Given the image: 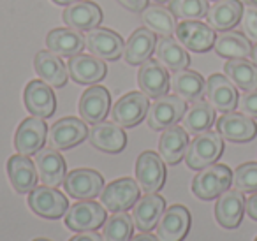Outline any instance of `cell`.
Masks as SVG:
<instances>
[{
  "label": "cell",
  "instance_id": "ab89813d",
  "mask_svg": "<svg viewBox=\"0 0 257 241\" xmlns=\"http://www.w3.org/2000/svg\"><path fill=\"white\" fill-rule=\"evenodd\" d=\"M232 185L239 192H257V162H245L232 173Z\"/></svg>",
  "mask_w": 257,
  "mask_h": 241
},
{
  "label": "cell",
  "instance_id": "f6af8a7d",
  "mask_svg": "<svg viewBox=\"0 0 257 241\" xmlns=\"http://www.w3.org/2000/svg\"><path fill=\"white\" fill-rule=\"evenodd\" d=\"M245 209H246V215L250 216L252 220H257V192L252 194L245 202Z\"/></svg>",
  "mask_w": 257,
  "mask_h": 241
},
{
  "label": "cell",
  "instance_id": "3957f363",
  "mask_svg": "<svg viewBox=\"0 0 257 241\" xmlns=\"http://www.w3.org/2000/svg\"><path fill=\"white\" fill-rule=\"evenodd\" d=\"M187 111L185 100L178 95H162L150 106L147 113V124L152 131H166L176 125Z\"/></svg>",
  "mask_w": 257,
  "mask_h": 241
},
{
  "label": "cell",
  "instance_id": "ba28073f",
  "mask_svg": "<svg viewBox=\"0 0 257 241\" xmlns=\"http://www.w3.org/2000/svg\"><path fill=\"white\" fill-rule=\"evenodd\" d=\"M104 222H106V209L90 199L76 202L65 213V225L74 232L97 230Z\"/></svg>",
  "mask_w": 257,
  "mask_h": 241
},
{
  "label": "cell",
  "instance_id": "ee69618b",
  "mask_svg": "<svg viewBox=\"0 0 257 241\" xmlns=\"http://www.w3.org/2000/svg\"><path fill=\"white\" fill-rule=\"evenodd\" d=\"M69 241H104V237L99 232H93V230H85V232L76 234L74 237H71Z\"/></svg>",
  "mask_w": 257,
  "mask_h": 241
},
{
  "label": "cell",
  "instance_id": "d6a6232c",
  "mask_svg": "<svg viewBox=\"0 0 257 241\" xmlns=\"http://www.w3.org/2000/svg\"><path fill=\"white\" fill-rule=\"evenodd\" d=\"M155 55H157L159 64L173 72L183 71L190 65V57L185 51V48L171 37H162L159 41L157 48H155Z\"/></svg>",
  "mask_w": 257,
  "mask_h": 241
},
{
  "label": "cell",
  "instance_id": "e0dca14e",
  "mask_svg": "<svg viewBox=\"0 0 257 241\" xmlns=\"http://www.w3.org/2000/svg\"><path fill=\"white\" fill-rule=\"evenodd\" d=\"M25 106L34 116L50 118L57 111V99L51 90V86L43 79H34L27 85L25 93H23Z\"/></svg>",
  "mask_w": 257,
  "mask_h": 241
},
{
  "label": "cell",
  "instance_id": "277c9868",
  "mask_svg": "<svg viewBox=\"0 0 257 241\" xmlns=\"http://www.w3.org/2000/svg\"><path fill=\"white\" fill-rule=\"evenodd\" d=\"M140 199V183L133 178H118L100 192V202L111 213L127 211Z\"/></svg>",
  "mask_w": 257,
  "mask_h": 241
},
{
  "label": "cell",
  "instance_id": "4316f807",
  "mask_svg": "<svg viewBox=\"0 0 257 241\" xmlns=\"http://www.w3.org/2000/svg\"><path fill=\"white\" fill-rule=\"evenodd\" d=\"M88 139L93 148L104 153H120L127 146V136L120 125L100 122L88 131Z\"/></svg>",
  "mask_w": 257,
  "mask_h": 241
},
{
  "label": "cell",
  "instance_id": "bcb514c9",
  "mask_svg": "<svg viewBox=\"0 0 257 241\" xmlns=\"http://www.w3.org/2000/svg\"><path fill=\"white\" fill-rule=\"evenodd\" d=\"M131 241H159V237L150 232H141V234H138V236H134Z\"/></svg>",
  "mask_w": 257,
  "mask_h": 241
},
{
  "label": "cell",
  "instance_id": "7c38bea8",
  "mask_svg": "<svg viewBox=\"0 0 257 241\" xmlns=\"http://www.w3.org/2000/svg\"><path fill=\"white\" fill-rule=\"evenodd\" d=\"M85 44L93 57L100 60H118L123 55V41L116 32L107 29H92L85 36Z\"/></svg>",
  "mask_w": 257,
  "mask_h": 241
},
{
  "label": "cell",
  "instance_id": "52a82bcc",
  "mask_svg": "<svg viewBox=\"0 0 257 241\" xmlns=\"http://www.w3.org/2000/svg\"><path fill=\"white\" fill-rule=\"evenodd\" d=\"M150 109V100L147 93L141 92H128L123 95L111 109V118L116 125L125 129L136 127L143 118L147 116Z\"/></svg>",
  "mask_w": 257,
  "mask_h": 241
},
{
  "label": "cell",
  "instance_id": "e575fe53",
  "mask_svg": "<svg viewBox=\"0 0 257 241\" xmlns=\"http://www.w3.org/2000/svg\"><path fill=\"white\" fill-rule=\"evenodd\" d=\"M183 129L189 134H203V132L210 131L211 125L215 124V109L210 102L204 100H196L189 109L185 111L182 118Z\"/></svg>",
  "mask_w": 257,
  "mask_h": 241
},
{
  "label": "cell",
  "instance_id": "836d02e7",
  "mask_svg": "<svg viewBox=\"0 0 257 241\" xmlns=\"http://www.w3.org/2000/svg\"><path fill=\"white\" fill-rule=\"evenodd\" d=\"M224 72L234 86L243 92L257 90V65L246 58H232L224 65Z\"/></svg>",
  "mask_w": 257,
  "mask_h": 241
},
{
  "label": "cell",
  "instance_id": "f1b7e54d",
  "mask_svg": "<svg viewBox=\"0 0 257 241\" xmlns=\"http://www.w3.org/2000/svg\"><path fill=\"white\" fill-rule=\"evenodd\" d=\"M243 4L241 0H217L208 9V25L218 32H227L232 27H236L241 20Z\"/></svg>",
  "mask_w": 257,
  "mask_h": 241
},
{
  "label": "cell",
  "instance_id": "9a60e30c",
  "mask_svg": "<svg viewBox=\"0 0 257 241\" xmlns=\"http://www.w3.org/2000/svg\"><path fill=\"white\" fill-rule=\"evenodd\" d=\"M217 131L232 143H248L257 136V124L243 113H224L217 120Z\"/></svg>",
  "mask_w": 257,
  "mask_h": 241
},
{
  "label": "cell",
  "instance_id": "c3c4849f",
  "mask_svg": "<svg viewBox=\"0 0 257 241\" xmlns=\"http://www.w3.org/2000/svg\"><path fill=\"white\" fill-rule=\"evenodd\" d=\"M250 57H252V62L257 65V43L252 46V53H250Z\"/></svg>",
  "mask_w": 257,
  "mask_h": 241
},
{
  "label": "cell",
  "instance_id": "ffe728a7",
  "mask_svg": "<svg viewBox=\"0 0 257 241\" xmlns=\"http://www.w3.org/2000/svg\"><path fill=\"white\" fill-rule=\"evenodd\" d=\"M138 83L143 93H147L152 99H159L162 95H168V90L171 86V79L164 65L155 60H147L141 64L138 72Z\"/></svg>",
  "mask_w": 257,
  "mask_h": 241
},
{
  "label": "cell",
  "instance_id": "4fadbf2b",
  "mask_svg": "<svg viewBox=\"0 0 257 241\" xmlns=\"http://www.w3.org/2000/svg\"><path fill=\"white\" fill-rule=\"evenodd\" d=\"M46 134H48V127L43 118L32 116L23 120L15 136L16 152L27 157L36 155L39 150H43L44 143H46Z\"/></svg>",
  "mask_w": 257,
  "mask_h": 241
},
{
  "label": "cell",
  "instance_id": "816d5d0a",
  "mask_svg": "<svg viewBox=\"0 0 257 241\" xmlns=\"http://www.w3.org/2000/svg\"><path fill=\"white\" fill-rule=\"evenodd\" d=\"M157 2H168V0H157Z\"/></svg>",
  "mask_w": 257,
  "mask_h": 241
},
{
  "label": "cell",
  "instance_id": "ac0fdd59",
  "mask_svg": "<svg viewBox=\"0 0 257 241\" xmlns=\"http://www.w3.org/2000/svg\"><path fill=\"white\" fill-rule=\"evenodd\" d=\"M64 23L69 29H74L78 32H88L92 29H97L102 22V9L90 0L74 2L67 6V9L62 15Z\"/></svg>",
  "mask_w": 257,
  "mask_h": 241
},
{
  "label": "cell",
  "instance_id": "7bdbcfd3",
  "mask_svg": "<svg viewBox=\"0 0 257 241\" xmlns=\"http://www.w3.org/2000/svg\"><path fill=\"white\" fill-rule=\"evenodd\" d=\"M116 2L133 13H141L148 8V0H116Z\"/></svg>",
  "mask_w": 257,
  "mask_h": 241
},
{
  "label": "cell",
  "instance_id": "f35d334b",
  "mask_svg": "<svg viewBox=\"0 0 257 241\" xmlns=\"http://www.w3.org/2000/svg\"><path fill=\"white\" fill-rule=\"evenodd\" d=\"M208 9V0H169V11L180 20H201Z\"/></svg>",
  "mask_w": 257,
  "mask_h": 241
},
{
  "label": "cell",
  "instance_id": "d4e9b609",
  "mask_svg": "<svg viewBox=\"0 0 257 241\" xmlns=\"http://www.w3.org/2000/svg\"><path fill=\"white\" fill-rule=\"evenodd\" d=\"M164 209H166V201L159 194H147L145 197H140L136 204H134V211H133L134 225L141 232H150L154 227H157Z\"/></svg>",
  "mask_w": 257,
  "mask_h": 241
},
{
  "label": "cell",
  "instance_id": "681fc988",
  "mask_svg": "<svg viewBox=\"0 0 257 241\" xmlns=\"http://www.w3.org/2000/svg\"><path fill=\"white\" fill-rule=\"evenodd\" d=\"M245 4H248V6H253V8H257V0H243Z\"/></svg>",
  "mask_w": 257,
  "mask_h": 241
},
{
  "label": "cell",
  "instance_id": "f907efd6",
  "mask_svg": "<svg viewBox=\"0 0 257 241\" xmlns=\"http://www.w3.org/2000/svg\"><path fill=\"white\" fill-rule=\"evenodd\" d=\"M34 241H50V239H44V237H37V239H34Z\"/></svg>",
  "mask_w": 257,
  "mask_h": 241
},
{
  "label": "cell",
  "instance_id": "b9f144b4",
  "mask_svg": "<svg viewBox=\"0 0 257 241\" xmlns=\"http://www.w3.org/2000/svg\"><path fill=\"white\" fill-rule=\"evenodd\" d=\"M238 109L250 118H257V90L245 92L238 99Z\"/></svg>",
  "mask_w": 257,
  "mask_h": 241
},
{
  "label": "cell",
  "instance_id": "2e32d148",
  "mask_svg": "<svg viewBox=\"0 0 257 241\" xmlns=\"http://www.w3.org/2000/svg\"><path fill=\"white\" fill-rule=\"evenodd\" d=\"M37 169V176L46 187H55L64 185V180L67 176L65 169V160L55 148H43L36 153L34 159Z\"/></svg>",
  "mask_w": 257,
  "mask_h": 241
},
{
  "label": "cell",
  "instance_id": "6da1fadb",
  "mask_svg": "<svg viewBox=\"0 0 257 241\" xmlns=\"http://www.w3.org/2000/svg\"><path fill=\"white\" fill-rule=\"evenodd\" d=\"M224 152V141L218 132L206 131L197 134L189 145L185 153V162L190 169H204L215 164Z\"/></svg>",
  "mask_w": 257,
  "mask_h": 241
},
{
  "label": "cell",
  "instance_id": "d590c367",
  "mask_svg": "<svg viewBox=\"0 0 257 241\" xmlns=\"http://www.w3.org/2000/svg\"><path fill=\"white\" fill-rule=\"evenodd\" d=\"M141 20L154 34L161 37H171L173 32H176V18L169 9L162 6H150L145 11H141Z\"/></svg>",
  "mask_w": 257,
  "mask_h": 241
},
{
  "label": "cell",
  "instance_id": "83f0119b",
  "mask_svg": "<svg viewBox=\"0 0 257 241\" xmlns=\"http://www.w3.org/2000/svg\"><path fill=\"white\" fill-rule=\"evenodd\" d=\"M34 67L36 72L39 74V78L43 81H46L50 86L55 88H62L65 86L69 79L67 74V65L60 60V57L55 53H51L50 50H41L34 58Z\"/></svg>",
  "mask_w": 257,
  "mask_h": 241
},
{
  "label": "cell",
  "instance_id": "5bb4252c",
  "mask_svg": "<svg viewBox=\"0 0 257 241\" xmlns=\"http://www.w3.org/2000/svg\"><path fill=\"white\" fill-rule=\"evenodd\" d=\"M64 188L74 199H93L102 192L104 178L93 169H74L65 176Z\"/></svg>",
  "mask_w": 257,
  "mask_h": 241
},
{
  "label": "cell",
  "instance_id": "44dd1931",
  "mask_svg": "<svg viewBox=\"0 0 257 241\" xmlns=\"http://www.w3.org/2000/svg\"><path fill=\"white\" fill-rule=\"evenodd\" d=\"M204 95L208 97V102L213 106V109L222 111V113H229L234 107H238V92L227 76L211 74L206 81Z\"/></svg>",
  "mask_w": 257,
  "mask_h": 241
},
{
  "label": "cell",
  "instance_id": "484cf974",
  "mask_svg": "<svg viewBox=\"0 0 257 241\" xmlns=\"http://www.w3.org/2000/svg\"><path fill=\"white\" fill-rule=\"evenodd\" d=\"M157 34H154L150 29L143 27L133 32V36L128 37L127 44L123 48L125 62L128 65H140L150 60L154 55L155 48H157Z\"/></svg>",
  "mask_w": 257,
  "mask_h": 241
},
{
  "label": "cell",
  "instance_id": "cb8c5ba5",
  "mask_svg": "<svg viewBox=\"0 0 257 241\" xmlns=\"http://www.w3.org/2000/svg\"><path fill=\"white\" fill-rule=\"evenodd\" d=\"M8 174L11 185L18 194H30L37 187V169L36 164L27 155H13L8 160Z\"/></svg>",
  "mask_w": 257,
  "mask_h": 241
},
{
  "label": "cell",
  "instance_id": "7a4b0ae2",
  "mask_svg": "<svg viewBox=\"0 0 257 241\" xmlns=\"http://www.w3.org/2000/svg\"><path fill=\"white\" fill-rule=\"evenodd\" d=\"M232 183V173L224 164H211V166L201 169V173L194 178L192 192L196 197L203 201H211V199L222 195L225 190H229Z\"/></svg>",
  "mask_w": 257,
  "mask_h": 241
},
{
  "label": "cell",
  "instance_id": "1f68e13d",
  "mask_svg": "<svg viewBox=\"0 0 257 241\" xmlns=\"http://www.w3.org/2000/svg\"><path fill=\"white\" fill-rule=\"evenodd\" d=\"M171 86L176 95L182 97L183 100H190V102L201 100V97L206 93V81L203 79V76L196 71H189V69L176 71L171 78Z\"/></svg>",
  "mask_w": 257,
  "mask_h": 241
},
{
  "label": "cell",
  "instance_id": "8992f818",
  "mask_svg": "<svg viewBox=\"0 0 257 241\" xmlns=\"http://www.w3.org/2000/svg\"><path fill=\"white\" fill-rule=\"evenodd\" d=\"M136 178L140 188L147 194H157L166 181V166L155 152H143L136 160Z\"/></svg>",
  "mask_w": 257,
  "mask_h": 241
},
{
  "label": "cell",
  "instance_id": "8d00e7d4",
  "mask_svg": "<svg viewBox=\"0 0 257 241\" xmlns=\"http://www.w3.org/2000/svg\"><path fill=\"white\" fill-rule=\"evenodd\" d=\"M215 53L220 55L224 58H246L252 53V46H250V41L245 36L238 32H222L220 36L215 39Z\"/></svg>",
  "mask_w": 257,
  "mask_h": 241
},
{
  "label": "cell",
  "instance_id": "7402d4cb",
  "mask_svg": "<svg viewBox=\"0 0 257 241\" xmlns=\"http://www.w3.org/2000/svg\"><path fill=\"white\" fill-rule=\"evenodd\" d=\"M111 107V95L104 86H90L79 99V114L86 124H100Z\"/></svg>",
  "mask_w": 257,
  "mask_h": 241
},
{
  "label": "cell",
  "instance_id": "74e56055",
  "mask_svg": "<svg viewBox=\"0 0 257 241\" xmlns=\"http://www.w3.org/2000/svg\"><path fill=\"white\" fill-rule=\"evenodd\" d=\"M133 230V216H128L127 211H118L106 218L102 227V237L104 241H131Z\"/></svg>",
  "mask_w": 257,
  "mask_h": 241
},
{
  "label": "cell",
  "instance_id": "d6986e66",
  "mask_svg": "<svg viewBox=\"0 0 257 241\" xmlns=\"http://www.w3.org/2000/svg\"><path fill=\"white\" fill-rule=\"evenodd\" d=\"M69 76L78 85H95L107 74V67L93 55H74L67 64Z\"/></svg>",
  "mask_w": 257,
  "mask_h": 241
},
{
  "label": "cell",
  "instance_id": "603a6c76",
  "mask_svg": "<svg viewBox=\"0 0 257 241\" xmlns=\"http://www.w3.org/2000/svg\"><path fill=\"white\" fill-rule=\"evenodd\" d=\"M245 197L239 190H225L215 204V218L224 229H236L245 213Z\"/></svg>",
  "mask_w": 257,
  "mask_h": 241
},
{
  "label": "cell",
  "instance_id": "f5cc1de1",
  "mask_svg": "<svg viewBox=\"0 0 257 241\" xmlns=\"http://www.w3.org/2000/svg\"><path fill=\"white\" fill-rule=\"evenodd\" d=\"M253 241H257V237H255V239H253Z\"/></svg>",
  "mask_w": 257,
  "mask_h": 241
},
{
  "label": "cell",
  "instance_id": "7dc6e473",
  "mask_svg": "<svg viewBox=\"0 0 257 241\" xmlns=\"http://www.w3.org/2000/svg\"><path fill=\"white\" fill-rule=\"evenodd\" d=\"M51 2H55V4H58V6H71V4H74V2H79V0H51Z\"/></svg>",
  "mask_w": 257,
  "mask_h": 241
},
{
  "label": "cell",
  "instance_id": "30bf717a",
  "mask_svg": "<svg viewBox=\"0 0 257 241\" xmlns=\"http://www.w3.org/2000/svg\"><path fill=\"white\" fill-rule=\"evenodd\" d=\"M176 37L180 44L194 53H206L215 44V30L210 25H204L196 20H183L176 25Z\"/></svg>",
  "mask_w": 257,
  "mask_h": 241
},
{
  "label": "cell",
  "instance_id": "60d3db41",
  "mask_svg": "<svg viewBox=\"0 0 257 241\" xmlns=\"http://www.w3.org/2000/svg\"><path fill=\"white\" fill-rule=\"evenodd\" d=\"M239 22H241V29H243V32H245L246 39L257 43V8L246 6V8L243 9V15Z\"/></svg>",
  "mask_w": 257,
  "mask_h": 241
},
{
  "label": "cell",
  "instance_id": "5b68a950",
  "mask_svg": "<svg viewBox=\"0 0 257 241\" xmlns=\"http://www.w3.org/2000/svg\"><path fill=\"white\" fill-rule=\"evenodd\" d=\"M29 206L36 215L48 220L64 216L69 209V201L55 187H36L29 194Z\"/></svg>",
  "mask_w": 257,
  "mask_h": 241
},
{
  "label": "cell",
  "instance_id": "9c48e42d",
  "mask_svg": "<svg viewBox=\"0 0 257 241\" xmlns=\"http://www.w3.org/2000/svg\"><path fill=\"white\" fill-rule=\"evenodd\" d=\"M86 138H88V129H86L85 120L69 116L62 118L57 124L51 125L48 143H50V148L69 150L81 145Z\"/></svg>",
  "mask_w": 257,
  "mask_h": 241
},
{
  "label": "cell",
  "instance_id": "8fae6325",
  "mask_svg": "<svg viewBox=\"0 0 257 241\" xmlns=\"http://www.w3.org/2000/svg\"><path fill=\"white\" fill-rule=\"evenodd\" d=\"M190 211L182 204H173L164 209L157 223L159 241H183L190 229Z\"/></svg>",
  "mask_w": 257,
  "mask_h": 241
},
{
  "label": "cell",
  "instance_id": "f546056e",
  "mask_svg": "<svg viewBox=\"0 0 257 241\" xmlns=\"http://www.w3.org/2000/svg\"><path fill=\"white\" fill-rule=\"evenodd\" d=\"M187 148H189V132L178 125L166 129L159 141V153L169 166L178 164L185 157Z\"/></svg>",
  "mask_w": 257,
  "mask_h": 241
},
{
  "label": "cell",
  "instance_id": "4dcf8cb0",
  "mask_svg": "<svg viewBox=\"0 0 257 241\" xmlns=\"http://www.w3.org/2000/svg\"><path fill=\"white\" fill-rule=\"evenodd\" d=\"M46 46L51 53L58 57H74L81 53L85 44V37L74 29H55L48 34Z\"/></svg>",
  "mask_w": 257,
  "mask_h": 241
}]
</instances>
